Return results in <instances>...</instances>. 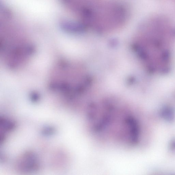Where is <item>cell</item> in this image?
<instances>
[{
    "label": "cell",
    "mask_w": 175,
    "mask_h": 175,
    "mask_svg": "<svg viewBox=\"0 0 175 175\" xmlns=\"http://www.w3.org/2000/svg\"><path fill=\"white\" fill-rule=\"evenodd\" d=\"M90 80L79 64L69 61H60L55 65L49 77L51 90L68 100H77L85 93Z\"/></svg>",
    "instance_id": "6da1fadb"
},
{
    "label": "cell",
    "mask_w": 175,
    "mask_h": 175,
    "mask_svg": "<svg viewBox=\"0 0 175 175\" xmlns=\"http://www.w3.org/2000/svg\"><path fill=\"white\" fill-rule=\"evenodd\" d=\"M34 46L25 35L17 30L3 28L0 38L1 58L7 67L16 69L24 66L34 53Z\"/></svg>",
    "instance_id": "7a4b0ae2"
},
{
    "label": "cell",
    "mask_w": 175,
    "mask_h": 175,
    "mask_svg": "<svg viewBox=\"0 0 175 175\" xmlns=\"http://www.w3.org/2000/svg\"><path fill=\"white\" fill-rule=\"evenodd\" d=\"M19 167L22 170L25 171L37 170L39 164L37 156L32 153L26 154L21 159Z\"/></svg>",
    "instance_id": "3957f363"
},
{
    "label": "cell",
    "mask_w": 175,
    "mask_h": 175,
    "mask_svg": "<svg viewBox=\"0 0 175 175\" xmlns=\"http://www.w3.org/2000/svg\"><path fill=\"white\" fill-rule=\"evenodd\" d=\"M1 124L5 131H9L14 128V123L9 119L3 118L1 120Z\"/></svg>",
    "instance_id": "277c9868"
},
{
    "label": "cell",
    "mask_w": 175,
    "mask_h": 175,
    "mask_svg": "<svg viewBox=\"0 0 175 175\" xmlns=\"http://www.w3.org/2000/svg\"><path fill=\"white\" fill-rule=\"evenodd\" d=\"M161 114L164 118L168 121H172L174 119V112L171 109H164L163 111H162Z\"/></svg>",
    "instance_id": "5b68a950"
}]
</instances>
